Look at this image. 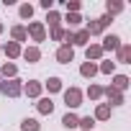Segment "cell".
<instances>
[{
	"mask_svg": "<svg viewBox=\"0 0 131 131\" xmlns=\"http://www.w3.org/2000/svg\"><path fill=\"white\" fill-rule=\"evenodd\" d=\"M0 93H3L5 98H18V95H23V82H21L18 77L3 80V82H0Z\"/></svg>",
	"mask_w": 131,
	"mask_h": 131,
	"instance_id": "1",
	"label": "cell"
},
{
	"mask_svg": "<svg viewBox=\"0 0 131 131\" xmlns=\"http://www.w3.org/2000/svg\"><path fill=\"white\" fill-rule=\"evenodd\" d=\"M82 90L80 88H67L64 90V105H67V111H75V108H80L82 105Z\"/></svg>",
	"mask_w": 131,
	"mask_h": 131,
	"instance_id": "2",
	"label": "cell"
},
{
	"mask_svg": "<svg viewBox=\"0 0 131 131\" xmlns=\"http://www.w3.org/2000/svg\"><path fill=\"white\" fill-rule=\"evenodd\" d=\"M26 34L36 41V44H41V41H46V26L41 23V21H31L28 26H26Z\"/></svg>",
	"mask_w": 131,
	"mask_h": 131,
	"instance_id": "3",
	"label": "cell"
},
{
	"mask_svg": "<svg viewBox=\"0 0 131 131\" xmlns=\"http://www.w3.org/2000/svg\"><path fill=\"white\" fill-rule=\"evenodd\" d=\"M103 95L108 98V105L113 108V105H123L126 103V98H123V93L121 90H116L113 85H108V88H103Z\"/></svg>",
	"mask_w": 131,
	"mask_h": 131,
	"instance_id": "4",
	"label": "cell"
},
{
	"mask_svg": "<svg viewBox=\"0 0 131 131\" xmlns=\"http://www.w3.org/2000/svg\"><path fill=\"white\" fill-rule=\"evenodd\" d=\"M41 93H44V85H41L39 80H28V82L23 85V95H26V98L39 100V98H41Z\"/></svg>",
	"mask_w": 131,
	"mask_h": 131,
	"instance_id": "5",
	"label": "cell"
},
{
	"mask_svg": "<svg viewBox=\"0 0 131 131\" xmlns=\"http://www.w3.org/2000/svg\"><path fill=\"white\" fill-rule=\"evenodd\" d=\"M72 59H75V49H72V46L62 44V46L57 49V62H59V64H70Z\"/></svg>",
	"mask_w": 131,
	"mask_h": 131,
	"instance_id": "6",
	"label": "cell"
},
{
	"mask_svg": "<svg viewBox=\"0 0 131 131\" xmlns=\"http://www.w3.org/2000/svg\"><path fill=\"white\" fill-rule=\"evenodd\" d=\"M118 46H121V39H118L116 34H108V36H103V44H100L103 54H105V51H118Z\"/></svg>",
	"mask_w": 131,
	"mask_h": 131,
	"instance_id": "7",
	"label": "cell"
},
{
	"mask_svg": "<svg viewBox=\"0 0 131 131\" xmlns=\"http://www.w3.org/2000/svg\"><path fill=\"white\" fill-rule=\"evenodd\" d=\"M85 59H88V62H100V59H103L100 44H88V46H85Z\"/></svg>",
	"mask_w": 131,
	"mask_h": 131,
	"instance_id": "8",
	"label": "cell"
},
{
	"mask_svg": "<svg viewBox=\"0 0 131 131\" xmlns=\"http://www.w3.org/2000/svg\"><path fill=\"white\" fill-rule=\"evenodd\" d=\"M116 64H131V44H121L116 51Z\"/></svg>",
	"mask_w": 131,
	"mask_h": 131,
	"instance_id": "9",
	"label": "cell"
},
{
	"mask_svg": "<svg viewBox=\"0 0 131 131\" xmlns=\"http://www.w3.org/2000/svg\"><path fill=\"white\" fill-rule=\"evenodd\" d=\"M21 57H23L28 64H36V62L41 59V49H39V46H26V49H21Z\"/></svg>",
	"mask_w": 131,
	"mask_h": 131,
	"instance_id": "10",
	"label": "cell"
},
{
	"mask_svg": "<svg viewBox=\"0 0 131 131\" xmlns=\"http://www.w3.org/2000/svg\"><path fill=\"white\" fill-rule=\"evenodd\" d=\"M3 54H5V59H18V57H21V44L5 41V44H3Z\"/></svg>",
	"mask_w": 131,
	"mask_h": 131,
	"instance_id": "11",
	"label": "cell"
},
{
	"mask_svg": "<svg viewBox=\"0 0 131 131\" xmlns=\"http://www.w3.org/2000/svg\"><path fill=\"white\" fill-rule=\"evenodd\" d=\"M26 39H28V34H26V26L16 23V26L10 28V41H16V44H23Z\"/></svg>",
	"mask_w": 131,
	"mask_h": 131,
	"instance_id": "12",
	"label": "cell"
},
{
	"mask_svg": "<svg viewBox=\"0 0 131 131\" xmlns=\"http://www.w3.org/2000/svg\"><path fill=\"white\" fill-rule=\"evenodd\" d=\"M111 113H113V108L108 105V103H98V108H95V121H111Z\"/></svg>",
	"mask_w": 131,
	"mask_h": 131,
	"instance_id": "13",
	"label": "cell"
},
{
	"mask_svg": "<svg viewBox=\"0 0 131 131\" xmlns=\"http://www.w3.org/2000/svg\"><path fill=\"white\" fill-rule=\"evenodd\" d=\"M80 75H82L85 80H93V77L98 75V64H95V62H82V64H80Z\"/></svg>",
	"mask_w": 131,
	"mask_h": 131,
	"instance_id": "14",
	"label": "cell"
},
{
	"mask_svg": "<svg viewBox=\"0 0 131 131\" xmlns=\"http://www.w3.org/2000/svg\"><path fill=\"white\" fill-rule=\"evenodd\" d=\"M36 111H39L41 116H51V113H54V103H51V98H39Z\"/></svg>",
	"mask_w": 131,
	"mask_h": 131,
	"instance_id": "15",
	"label": "cell"
},
{
	"mask_svg": "<svg viewBox=\"0 0 131 131\" xmlns=\"http://www.w3.org/2000/svg\"><path fill=\"white\" fill-rule=\"evenodd\" d=\"M88 44H90V36H88V31H85V28L72 34V49H75V46H88Z\"/></svg>",
	"mask_w": 131,
	"mask_h": 131,
	"instance_id": "16",
	"label": "cell"
},
{
	"mask_svg": "<svg viewBox=\"0 0 131 131\" xmlns=\"http://www.w3.org/2000/svg\"><path fill=\"white\" fill-rule=\"evenodd\" d=\"M41 85L49 90V95H51V93H62V90H64V85H62V77H49V80H46V82H41Z\"/></svg>",
	"mask_w": 131,
	"mask_h": 131,
	"instance_id": "17",
	"label": "cell"
},
{
	"mask_svg": "<svg viewBox=\"0 0 131 131\" xmlns=\"http://www.w3.org/2000/svg\"><path fill=\"white\" fill-rule=\"evenodd\" d=\"M77 121H80V116L75 111H67V113L62 116V126L64 128H77Z\"/></svg>",
	"mask_w": 131,
	"mask_h": 131,
	"instance_id": "18",
	"label": "cell"
},
{
	"mask_svg": "<svg viewBox=\"0 0 131 131\" xmlns=\"http://www.w3.org/2000/svg\"><path fill=\"white\" fill-rule=\"evenodd\" d=\"M0 75H3L5 80H13L16 75H18V67L13 62H3V67H0Z\"/></svg>",
	"mask_w": 131,
	"mask_h": 131,
	"instance_id": "19",
	"label": "cell"
},
{
	"mask_svg": "<svg viewBox=\"0 0 131 131\" xmlns=\"http://www.w3.org/2000/svg\"><path fill=\"white\" fill-rule=\"evenodd\" d=\"M85 31H88V36H100L105 28L100 26V21L98 18H93V21H88V26H85Z\"/></svg>",
	"mask_w": 131,
	"mask_h": 131,
	"instance_id": "20",
	"label": "cell"
},
{
	"mask_svg": "<svg viewBox=\"0 0 131 131\" xmlns=\"http://www.w3.org/2000/svg\"><path fill=\"white\" fill-rule=\"evenodd\" d=\"M111 85H113L116 90H121V93H123V90L131 85V80H128V75H113V82H111Z\"/></svg>",
	"mask_w": 131,
	"mask_h": 131,
	"instance_id": "21",
	"label": "cell"
},
{
	"mask_svg": "<svg viewBox=\"0 0 131 131\" xmlns=\"http://www.w3.org/2000/svg\"><path fill=\"white\" fill-rule=\"evenodd\" d=\"M123 10V3H121V0H108V3H105V16H116V13H121Z\"/></svg>",
	"mask_w": 131,
	"mask_h": 131,
	"instance_id": "22",
	"label": "cell"
},
{
	"mask_svg": "<svg viewBox=\"0 0 131 131\" xmlns=\"http://www.w3.org/2000/svg\"><path fill=\"white\" fill-rule=\"evenodd\" d=\"M82 95H88V98H90V100L95 103V100H100V98H103V88H100V85H93V82H90L88 93H82Z\"/></svg>",
	"mask_w": 131,
	"mask_h": 131,
	"instance_id": "23",
	"label": "cell"
},
{
	"mask_svg": "<svg viewBox=\"0 0 131 131\" xmlns=\"http://www.w3.org/2000/svg\"><path fill=\"white\" fill-rule=\"evenodd\" d=\"M21 131H41V123L36 118H23L21 121Z\"/></svg>",
	"mask_w": 131,
	"mask_h": 131,
	"instance_id": "24",
	"label": "cell"
},
{
	"mask_svg": "<svg viewBox=\"0 0 131 131\" xmlns=\"http://www.w3.org/2000/svg\"><path fill=\"white\" fill-rule=\"evenodd\" d=\"M77 128H82V131H93V128H95V118H93V116H82V118L77 121Z\"/></svg>",
	"mask_w": 131,
	"mask_h": 131,
	"instance_id": "25",
	"label": "cell"
},
{
	"mask_svg": "<svg viewBox=\"0 0 131 131\" xmlns=\"http://www.w3.org/2000/svg\"><path fill=\"white\" fill-rule=\"evenodd\" d=\"M18 16H21L23 21H31V18H34V5H31V3H23V5L18 8Z\"/></svg>",
	"mask_w": 131,
	"mask_h": 131,
	"instance_id": "26",
	"label": "cell"
},
{
	"mask_svg": "<svg viewBox=\"0 0 131 131\" xmlns=\"http://www.w3.org/2000/svg\"><path fill=\"white\" fill-rule=\"evenodd\" d=\"M46 23H49V28H59V23H62V16H59L57 10H49V13H46Z\"/></svg>",
	"mask_w": 131,
	"mask_h": 131,
	"instance_id": "27",
	"label": "cell"
},
{
	"mask_svg": "<svg viewBox=\"0 0 131 131\" xmlns=\"http://www.w3.org/2000/svg\"><path fill=\"white\" fill-rule=\"evenodd\" d=\"M98 72H103V75H113V72H116V62H111V59L100 62V64H98Z\"/></svg>",
	"mask_w": 131,
	"mask_h": 131,
	"instance_id": "28",
	"label": "cell"
},
{
	"mask_svg": "<svg viewBox=\"0 0 131 131\" xmlns=\"http://www.w3.org/2000/svg\"><path fill=\"white\" fill-rule=\"evenodd\" d=\"M62 21H67L70 28H77V26L82 23V16H80V13H67V18H62Z\"/></svg>",
	"mask_w": 131,
	"mask_h": 131,
	"instance_id": "29",
	"label": "cell"
},
{
	"mask_svg": "<svg viewBox=\"0 0 131 131\" xmlns=\"http://www.w3.org/2000/svg\"><path fill=\"white\" fill-rule=\"evenodd\" d=\"M62 5L67 8V13H80V8H82L80 0H62Z\"/></svg>",
	"mask_w": 131,
	"mask_h": 131,
	"instance_id": "30",
	"label": "cell"
},
{
	"mask_svg": "<svg viewBox=\"0 0 131 131\" xmlns=\"http://www.w3.org/2000/svg\"><path fill=\"white\" fill-rule=\"evenodd\" d=\"M64 31H67V28H62V26L59 28H49V39L51 41H62L64 39Z\"/></svg>",
	"mask_w": 131,
	"mask_h": 131,
	"instance_id": "31",
	"label": "cell"
},
{
	"mask_svg": "<svg viewBox=\"0 0 131 131\" xmlns=\"http://www.w3.org/2000/svg\"><path fill=\"white\" fill-rule=\"evenodd\" d=\"M98 21H100V26H103V28H105V26H111V21H113V18H111V16H100V18H98Z\"/></svg>",
	"mask_w": 131,
	"mask_h": 131,
	"instance_id": "32",
	"label": "cell"
},
{
	"mask_svg": "<svg viewBox=\"0 0 131 131\" xmlns=\"http://www.w3.org/2000/svg\"><path fill=\"white\" fill-rule=\"evenodd\" d=\"M0 34H3V23H0Z\"/></svg>",
	"mask_w": 131,
	"mask_h": 131,
	"instance_id": "33",
	"label": "cell"
}]
</instances>
